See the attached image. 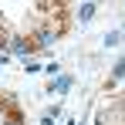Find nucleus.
<instances>
[{
    "label": "nucleus",
    "mask_w": 125,
    "mask_h": 125,
    "mask_svg": "<svg viewBox=\"0 0 125 125\" xmlns=\"http://www.w3.org/2000/svg\"><path fill=\"white\" fill-rule=\"evenodd\" d=\"M78 17H81V24H88L91 17H95V3H91V0H84V3H81V10H78Z\"/></svg>",
    "instance_id": "1"
},
{
    "label": "nucleus",
    "mask_w": 125,
    "mask_h": 125,
    "mask_svg": "<svg viewBox=\"0 0 125 125\" xmlns=\"http://www.w3.org/2000/svg\"><path fill=\"white\" fill-rule=\"evenodd\" d=\"M71 81H74L71 74H61V78L54 81V91H68V88H71Z\"/></svg>",
    "instance_id": "2"
},
{
    "label": "nucleus",
    "mask_w": 125,
    "mask_h": 125,
    "mask_svg": "<svg viewBox=\"0 0 125 125\" xmlns=\"http://www.w3.org/2000/svg\"><path fill=\"white\" fill-rule=\"evenodd\" d=\"M51 41H54V34H51V31H41V34H37V47H47Z\"/></svg>",
    "instance_id": "3"
},
{
    "label": "nucleus",
    "mask_w": 125,
    "mask_h": 125,
    "mask_svg": "<svg viewBox=\"0 0 125 125\" xmlns=\"http://www.w3.org/2000/svg\"><path fill=\"white\" fill-rule=\"evenodd\" d=\"M10 47H14V51H17V54H27V44H24L21 37H14V41H10Z\"/></svg>",
    "instance_id": "4"
},
{
    "label": "nucleus",
    "mask_w": 125,
    "mask_h": 125,
    "mask_svg": "<svg viewBox=\"0 0 125 125\" xmlns=\"http://www.w3.org/2000/svg\"><path fill=\"white\" fill-rule=\"evenodd\" d=\"M118 41H122V34H105V47H115Z\"/></svg>",
    "instance_id": "5"
},
{
    "label": "nucleus",
    "mask_w": 125,
    "mask_h": 125,
    "mask_svg": "<svg viewBox=\"0 0 125 125\" xmlns=\"http://www.w3.org/2000/svg\"><path fill=\"white\" fill-rule=\"evenodd\" d=\"M58 115H61L58 108H54V112H47V115H44V118H41V125H54V118H58Z\"/></svg>",
    "instance_id": "6"
},
{
    "label": "nucleus",
    "mask_w": 125,
    "mask_h": 125,
    "mask_svg": "<svg viewBox=\"0 0 125 125\" xmlns=\"http://www.w3.org/2000/svg\"><path fill=\"white\" fill-rule=\"evenodd\" d=\"M115 78H125V58H122L118 64H115Z\"/></svg>",
    "instance_id": "7"
},
{
    "label": "nucleus",
    "mask_w": 125,
    "mask_h": 125,
    "mask_svg": "<svg viewBox=\"0 0 125 125\" xmlns=\"http://www.w3.org/2000/svg\"><path fill=\"white\" fill-rule=\"evenodd\" d=\"M3 125H21V122H17V118H7V122H3Z\"/></svg>",
    "instance_id": "8"
},
{
    "label": "nucleus",
    "mask_w": 125,
    "mask_h": 125,
    "mask_svg": "<svg viewBox=\"0 0 125 125\" xmlns=\"http://www.w3.org/2000/svg\"><path fill=\"white\" fill-rule=\"evenodd\" d=\"M0 122H3V112H0Z\"/></svg>",
    "instance_id": "9"
},
{
    "label": "nucleus",
    "mask_w": 125,
    "mask_h": 125,
    "mask_svg": "<svg viewBox=\"0 0 125 125\" xmlns=\"http://www.w3.org/2000/svg\"><path fill=\"white\" fill-rule=\"evenodd\" d=\"M122 37H125V34H122Z\"/></svg>",
    "instance_id": "10"
}]
</instances>
